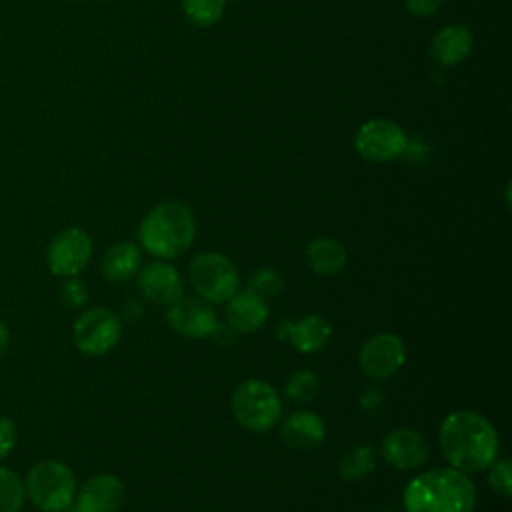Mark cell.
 Masks as SVG:
<instances>
[{"instance_id":"8fae6325","label":"cell","mask_w":512,"mask_h":512,"mask_svg":"<svg viewBox=\"0 0 512 512\" xmlns=\"http://www.w3.org/2000/svg\"><path fill=\"white\" fill-rule=\"evenodd\" d=\"M168 326L186 338H206L218 328V316L210 302L196 296H182L168 306Z\"/></svg>"},{"instance_id":"4fadbf2b","label":"cell","mask_w":512,"mask_h":512,"mask_svg":"<svg viewBox=\"0 0 512 512\" xmlns=\"http://www.w3.org/2000/svg\"><path fill=\"white\" fill-rule=\"evenodd\" d=\"M138 288L142 294L162 306H170L184 296L180 272L168 262H148L138 270Z\"/></svg>"},{"instance_id":"9c48e42d","label":"cell","mask_w":512,"mask_h":512,"mask_svg":"<svg viewBox=\"0 0 512 512\" xmlns=\"http://www.w3.org/2000/svg\"><path fill=\"white\" fill-rule=\"evenodd\" d=\"M92 256V240L86 230L70 226L60 230L48 244L46 262L52 274L72 278L80 274Z\"/></svg>"},{"instance_id":"52a82bcc","label":"cell","mask_w":512,"mask_h":512,"mask_svg":"<svg viewBox=\"0 0 512 512\" xmlns=\"http://www.w3.org/2000/svg\"><path fill=\"white\" fill-rule=\"evenodd\" d=\"M408 136L404 128L388 118H370L354 134L358 156L370 164L392 162L402 156Z\"/></svg>"},{"instance_id":"277c9868","label":"cell","mask_w":512,"mask_h":512,"mask_svg":"<svg viewBox=\"0 0 512 512\" xmlns=\"http://www.w3.org/2000/svg\"><path fill=\"white\" fill-rule=\"evenodd\" d=\"M26 494L44 512H64L76 496V478L70 466L58 460H42L28 470Z\"/></svg>"},{"instance_id":"9a60e30c","label":"cell","mask_w":512,"mask_h":512,"mask_svg":"<svg viewBox=\"0 0 512 512\" xmlns=\"http://www.w3.org/2000/svg\"><path fill=\"white\" fill-rule=\"evenodd\" d=\"M278 336L288 340L302 354H316L328 344L332 326L320 314H308L296 322H282L278 326Z\"/></svg>"},{"instance_id":"f1b7e54d","label":"cell","mask_w":512,"mask_h":512,"mask_svg":"<svg viewBox=\"0 0 512 512\" xmlns=\"http://www.w3.org/2000/svg\"><path fill=\"white\" fill-rule=\"evenodd\" d=\"M14 444H16L14 422L6 416H0V460L12 452Z\"/></svg>"},{"instance_id":"cb8c5ba5","label":"cell","mask_w":512,"mask_h":512,"mask_svg":"<svg viewBox=\"0 0 512 512\" xmlns=\"http://www.w3.org/2000/svg\"><path fill=\"white\" fill-rule=\"evenodd\" d=\"M24 482L10 470L0 466V512H18L24 504Z\"/></svg>"},{"instance_id":"ffe728a7","label":"cell","mask_w":512,"mask_h":512,"mask_svg":"<svg viewBox=\"0 0 512 512\" xmlns=\"http://www.w3.org/2000/svg\"><path fill=\"white\" fill-rule=\"evenodd\" d=\"M306 262L316 274L332 276L344 270L348 254L344 246L334 238H314L306 246Z\"/></svg>"},{"instance_id":"83f0119b","label":"cell","mask_w":512,"mask_h":512,"mask_svg":"<svg viewBox=\"0 0 512 512\" xmlns=\"http://www.w3.org/2000/svg\"><path fill=\"white\" fill-rule=\"evenodd\" d=\"M406 2V10L416 16V18H430L432 14H436L446 0H404Z\"/></svg>"},{"instance_id":"30bf717a","label":"cell","mask_w":512,"mask_h":512,"mask_svg":"<svg viewBox=\"0 0 512 512\" xmlns=\"http://www.w3.org/2000/svg\"><path fill=\"white\" fill-rule=\"evenodd\" d=\"M406 362V348L400 336L380 332L368 338L358 354V364L368 378L384 380L394 376Z\"/></svg>"},{"instance_id":"8992f818","label":"cell","mask_w":512,"mask_h":512,"mask_svg":"<svg viewBox=\"0 0 512 512\" xmlns=\"http://www.w3.org/2000/svg\"><path fill=\"white\" fill-rule=\"evenodd\" d=\"M188 278L200 298L210 304L228 302L240 288L236 264L220 252H202L192 258Z\"/></svg>"},{"instance_id":"6da1fadb","label":"cell","mask_w":512,"mask_h":512,"mask_svg":"<svg viewBox=\"0 0 512 512\" xmlns=\"http://www.w3.org/2000/svg\"><path fill=\"white\" fill-rule=\"evenodd\" d=\"M438 444L448 464L464 474L488 470L500 450L494 426L472 410L450 412L440 424Z\"/></svg>"},{"instance_id":"d6986e66","label":"cell","mask_w":512,"mask_h":512,"mask_svg":"<svg viewBox=\"0 0 512 512\" xmlns=\"http://www.w3.org/2000/svg\"><path fill=\"white\" fill-rule=\"evenodd\" d=\"M142 262V252L134 242L112 244L100 260V272L108 282H126L138 270Z\"/></svg>"},{"instance_id":"484cf974","label":"cell","mask_w":512,"mask_h":512,"mask_svg":"<svg viewBox=\"0 0 512 512\" xmlns=\"http://www.w3.org/2000/svg\"><path fill=\"white\" fill-rule=\"evenodd\" d=\"M488 482L492 486V490L496 494H500L502 498H510L512 496V466L506 458L502 460H494L488 468Z\"/></svg>"},{"instance_id":"7c38bea8","label":"cell","mask_w":512,"mask_h":512,"mask_svg":"<svg viewBox=\"0 0 512 512\" xmlns=\"http://www.w3.org/2000/svg\"><path fill=\"white\" fill-rule=\"evenodd\" d=\"M430 446L422 432L402 426L388 432L382 440V456L396 470H416L428 460Z\"/></svg>"},{"instance_id":"7402d4cb","label":"cell","mask_w":512,"mask_h":512,"mask_svg":"<svg viewBox=\"0 0 512 512\" xmlns=\"http://www.w3.org/2000/svg\"><path fill=\"white\" fill-rule=\"evenodd\" d=\"M226 10V0H182V12L188 22L198 28H210L220 22Z\"/></svg>"},{"instance_id":"44dd1931","label":"cell","mask_w":512,"mask_h":512,"mask_svg":"<svg viewBox=\"0 0 512 512\" xmlns=\"http://www.w3.org/2000/svg\"><path fill=\"white\" fill-rule=\"evenodd\" d=\"M376 466V456L370 446H352L346 450L338 462V474L340 478L354 482L364 476H368Z\"/></svg>"},{"instance_id":"ba28073f","label":"cell","mask_w":512,"mask_h":512,"mask_svg":"<svg viewBox=\"0 0 512 512\" xmlns=\"http://www.w3.org/2000/svg\"><path fill=\"white\" fill-rule=\"evenodd\" d=\"M122 336V324L118 316L108 308H90L74 320L72 338L80 352L88 356H100L110 352Z\"/></svg>"},{"instance_id":"2e32d148","label":"cell","mask_w":512,"mask_h":512,"mask_svg":"<svg viewBox=\"0 0 512 512\" xmlns=\"http://www.w3.org/2000/svg\"><path fill=\"white\" fill-rule=\"evenodd\" d=\"M472 46H474V38L466 26L448 24L434 34L430 42V56L438 66L454 68L470 56Z\"/></svg>"},{"instance_id":"3957f363","label":"cell","mask_w":512,"mask_h":512,"mask_svg":"<svg viewBox=\"0 0 512 512\" xmlns=\"http://www.w3.org/2000/svg\"><path fill=\"white\" fill-rule=\"evenodd\" d=\"M194 236V214L180 200L158 202L138 226V240L142 248L162 260L184 254L194 242Z\"/></svg>"},{"instance_id":"603a6c76","label":"cell","mask_w":512,"mask_h":512,"mask_svg":"<svg viewBox=\"0 0 512 512\" xmlns=\"http://www.w3.org/2000/svg\"><path fill=\"white\" fill-rule=\"evenodd\" d=\"M318 392H320V380L310 370H298L290 374L284 386L286 398L294 404H308L316 398Z\"/></svg>"},{"instance_id":"4316f807","label":"cell","mask_w":512,"mask_h":512,"mask_svg":"<svg viewBox=\"0 0 512 512\" xmlns=\"http://www.w3.org/2000/svg\"><path fill=\"white\" fill-rule=\"evenodd\" d=\"M86 298H88V288H86V284H84L82 280H78L76 276H72V278H68V280L62 282V286H60V300H62L68 308H80V306H84Z\"/></svg>"},{"instance_id":"5bb4252c","label":"cell","mask_w":512,"mask_h":512,"mask_svg":"<svg viewBox=\"0 0 512 512\" xmlns=\"http://www.w3.org/2000/svg\"><path fill=\"white\" fill-rule=\"evenodd\" d=\"M74 498L78 512H118L124 500V484L114 474H96L80 486Z\"/></svg>"},{"instance_id":"5b68a950","label":"cell","mask_w":512,"mask_h":512,"mask_svg":"<svg viewBox=\"0 0 512 512\" xmlns=\"http://www.w3.org/2000/svg\"><path fill=\"white\" fill-rule=\"evenodd\" d=\"M232 414L242 428L266 432L280 420L282 402L268 382L250 378L236 386L232 394Z\"/></svg>"},{"instance_id":"f546056e","label":"cell","mask_w":512,"mask_h":512,"mask_svg":"<svg viewBox=\"0 0 512 512\" xmlns=\"http://www.w3.org/2000/svg\"><path fill=\"white\" fill-rule=\"evenodd\" d=\"M10 346V332L6 328V324L0 320V354H4Z\"/></svg>"},{"instance_id":"e0dca14e","label":"cell","mask_w":512,"mask_h":512,"mask_svg":"<svg viewBox=\"0 0 512 512\" xmlns=\"http://www.w3.org/2000/svg\"><path fill=\"white\" fill-rule=\"evenodd\" d=\"M282 440L294 450H312L322 444L326 436L324 420L310 410H296L284 418L280 428Z\"/></svg>"},{"instance_id":"d4e9b609","label":"cell","mask_w":512,"mask_h":512,"mask_svg":"<svg viewBox=\"0 0 512 512\" xmlns=\"http://www.w3.org/2000/svg\"><path fill=\"white\" fill-rule=\"evenodd\" d=\"M284 288V278L278 270L274 268H260L256 270L250 280H248V286L246 290L260 296L262 300L266 298H274L276 294H280V290Z\"/></svg>"},{"instance_id":"ac0fdd59","label":"cell","mask_w":512,"mask_h":512,"mask_svg":"<svg viewBox=\"0 0 512 512\" xmlns=\"http://www.w3.org/2000/svg\"><path fill=\"white\" fill-rule=\"evenodd\" d=\"M268 320V306L266 300L260 296L244 290L236 292L228 302H226V322L232 330L250 334L260 330Z\"/></svg>"},{"instance_id":"7a4b0ae2","label":"cell","mask_w":512,"mask_h":512,"mask_svg":"<svg viewBox=\"0 0 512 512\" xmlns=\"http://www.w3.org/2000/svg\"><path fill=\"white\" fill-rule=\"evenodd\" d=\"M402 502L406 512H474L476 490L468 474L434 468L406 484Z\"/></svg>"}]
</instances>
